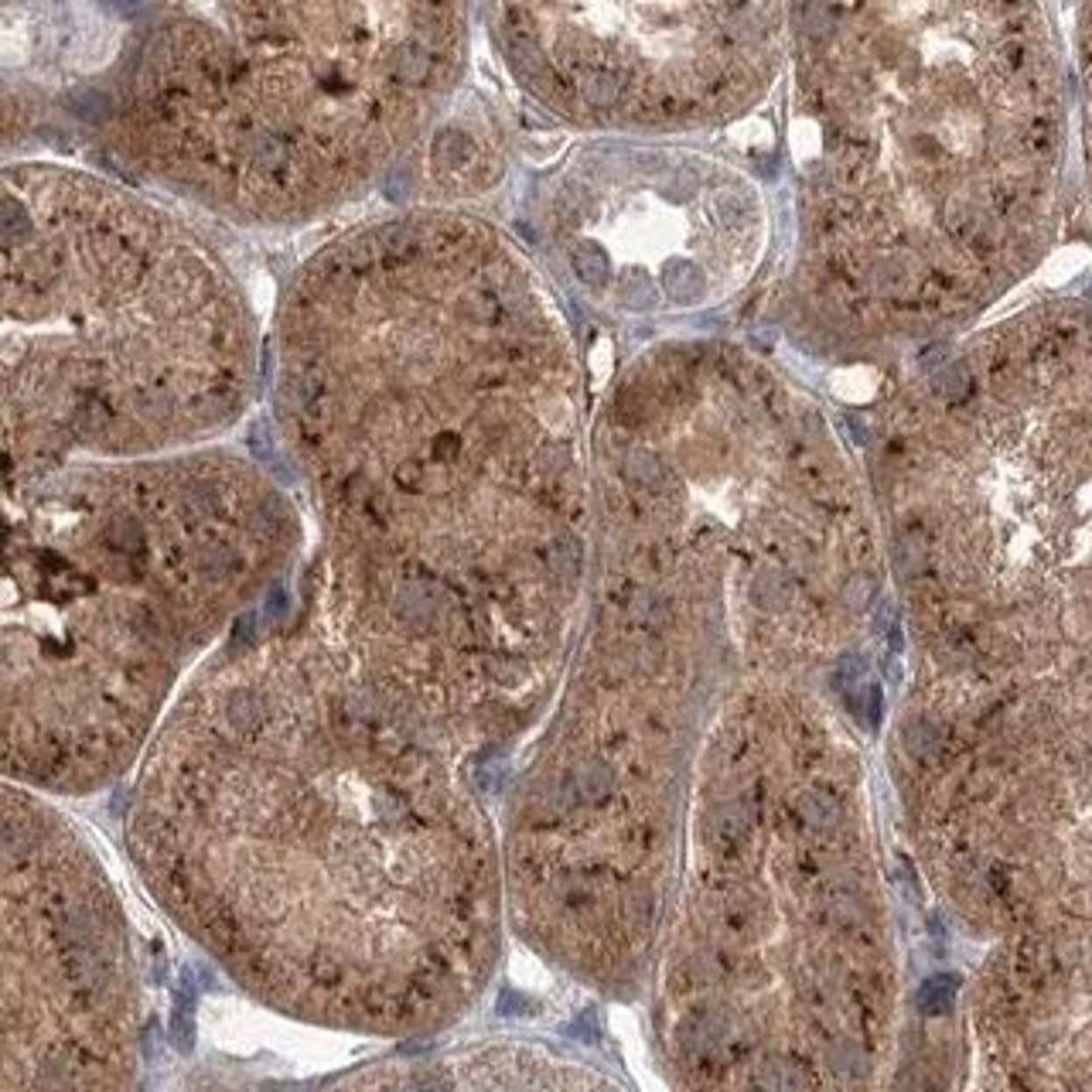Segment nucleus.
<instances>
[{
	"label": "nucleus",
	"instance_id": "obj_1",
	"mask_svg": "<svg viewBox=\"0 0 1092 1092\" xmlns=\"http://www.w3.org/2000/svg\"><path fill=\"white\" fill-rule=\"evenodd\" d=\"M281 420L355 615L536 628L577 588V366L532 256L471 209L325 239L281 308Z\"/></svg>",
	"mask_w": 1092,
	"mask_h": 1092
},
{
	"label": "nucleus",
	"instance_id": "obj_2",
	"mask_svg": "<svg viewBox=\"0 0 1092 1092\" xmlns=\"http://www.w3.org/2000/svg\"><path fill=\"white\" fill-rule=\"evenodd\" d=\"M782 314L888 352L1010 294L1059 232L1068 86L1045 0H789Z\"/></svg>",
	"mask_w": 1092,
	"mask_h": 1092
},
{
	"label": "nucleus",
	"instance_id": "obj_3",
	"mask_svg": "<svg viewBox=\"0 0 1092 1092\" xmlns=\"http://www.w3.org/2000/svg\"><path fill=\"white\" fill-rule=\"evenodd\" d=\"M475 0H151L86 86L120 178L246 229L362 202L465 93Z\"/></svg>",
	"mask_w": 1092,
	"mask_h": 1092
},
{
	"label": "nucleus",
	"instance_id": "obj_4",
	"mask_svg": "<svg viewBox=\"0 0 1092 1092\" xmlns=\"http://www.w3.org/2000/svg\"><path fill=\"white\" fill-rule=\"evenodd\" d=\"M877 482L915 625L953 676H1092V297L1007 314L911 382Z\"/></svg>",
	"mask_w": 1092,
	"mask_h": 1092
},
{
	"label": "nucleus",
	"instance_id": "obj_5",
	"mask_svg": "<svg viewBox=\"0 0 1092 1092\" xmlns=\"http://www.w3.org/2000/svg\"><path fill=\"white\" fill-rule=\"evenodd\" d=\"M253 366L250 304L205 232L120 175L7 161L11 478L79 451L216 434L246 403Z\"/></svg>",
	"mask_w": 1092,
	"mask_h": 1092
},
{
	"label": "nucleus",
	"instance_id": "obj_6",
	"mask_svg": "<svg viewBox=\"0 0 1092 1092\" xmlns=\"http://www.w3.org/2000/svg\"><path fill=\"white\" fill-rule=\"evenodd\" d=\"M939 857L997 936L980 983L987 1068L1092 1086V710L1000 731L936 792Z\"/></svg>",
	"mask_w": 1092,
	"mask_h": 1092
},
{
	"label": "nucleus",
	"instance_id": "obj_7",
	"mask_svg": "<svg viewBox=\"0 0 1092 1092\" xmlns=\"http://www.w3.org/2000/svg\"><path fill=\"white\" fill-rule=\"evenodd\" d=\"M689 140L581 133L523 202L546 270L618 314L703 311L738 294L772 239L768 198L741 164Z\"/></svg>",
	"mask_w": 1092,
	"mask_h": 1092
},
{
	"label": "nucleus",
	"instance_id": "obj_8",
	"mask_svg": "<svg viewBox=\"0 0 1092 1092\" xmlns=\"http://www.w3.org/2000/svg\"><path fill=\"white\" fill-rule=\"evenodd\" d=\"M478 4L509 82L574 133H714L785 72L789 0Z\"/></svg>",
	"mask_w": 1092,
	"mask_h": 1092
},
{
	"label": "nucleus",
	"instance_id": "obj_9",
	"mask_svg": "<svg viewBox=\"0 0 1092 1092\" xmlns=\"http://www.w3.org/2000/svg\"><path fill=\"white\" fill-rule=\"evenodd\" d=\"M410 161H420V195L417 205H451L468 209L471 198L492 191L505 178V137L496 117L465 93L444 113V120L427 133ZM406 161V164H410Z\"/></svg>",
	"mask_w": 1092,
	"mask_h": 1092
},
{
	"label": "nucleus",
	"instance_id": "obj_10",
	"mask_svg": "<svg viewBox=\"0 0 1092 1092\" xmlns=\"http://www.w3.org/2000/svg\"><path fill=\"white\" fill-rule=\"evenodd\" d=\"M1075 82H1079V124H1082V161L1092 202V0L1075 7Z\"/></svg>",
	"mask_w": 1092,
	"mask_h": 1092
},
{
	"label": "nucleus",
	"instance_id": "obj_11",
	"mask_svg": "<svg viewBox=\"0 0 1092 1092\" xmlns=\"http://www.w3.org/2000/svg\"><path fill=\"white\" fill-rule=\"evenodd\" d=\"M4 4H25V0H4Z\"/></svg>",
	"mask_w": 1092,
	"mask_h": 1092
}]
</instances>
